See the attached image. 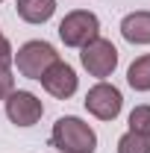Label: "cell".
<instances>
[{
  "mask_svg": "<svg viewBox=\"0 0 150 153\" xmlns=\"http://www.w3.org/2000/svg\"><path fill=\"white\" fill-rule=\"evenodd\" d=\"M127 82L135 91H150V53L132 59V65L127 68Z\"/></svg>",
  "mask_w": 150,
  "mask_h": 153,
  "instance_id": "30bf717a",
  "label": "cell"
},
{
  "mask_svg": "<svg viewBox=\"0 0 150 153\" xmlns=\"http://www.w3.org/2000/svg\"><path fill=\"white\" fill-rule=\"evenodd\" d=\"M97 36H100V18L94 12H88V9H74V12H68L59 21V38H62L65 47L79 50L82 44H88Z\"/></svg>",
  "mask_w": 150,
  "mask_h": 153,
  "instance_id": "3957f363",
  "label": "cell"
},
{
  "mask_svg": "<svg viewBox=\"0 0 150 153\" xmlns=\"http://www.w3.org/2000/svg\"><path fill=\"white\" fill-rule=\"evenodd\" d=\"M12 91H15V71L12 65H0V100H6Z\"/></svg>",
  "mask_w": 150,
  "mask_h": 153,
  "instance_id": "4fadbf2b",
  "label": "cell"
},
{
  "mask_svg": "<svg viewBox=\"0 0 150 153\" xmlns=\"http://www.w3.org/2000/svg\"><path fill=\"white\" fill-rule=\"evenodd\" d=\"M0 36H3V33H0Z\"/></svg>",
  "mask_w": 150,
  "mask_h": 153,
  "instance_id": "9a60e30c",
  "label": "cell"
},
{
  "mask_svg": "<svg viewBox=\"0 0 150 153\" xmlns=\"http://www.w3.org/2000/svg\"><path fill=\"white\" fill-rule=\"evenodd\" d=\"M0 3H3V0H0Z\"/></svg>",
  "mask_w": 150,
  "mask_h": 153,
  "instance_id": "2e32d148",
  "label": "cell"
},
{
  "mask_svg": "<svg viewBox=\"0 0 150 153\" xmlns=\"http://www.w3.org/2000/svg\"><path fill=\"white\" fill-rule=\"evenodd\" d=\"M15 12L27 24H47L56 12V0H15Z\"/></svg>",
  "mask_w": 150,
  "mask_h": 153,
  "instance_id": "9c48e42d",
  "label": "cell"
},
{
  "mask_svg": "<svg viewBox=\"0 0 150 153\" xmlns=\"http://www.w3.org/2000/svg\"><path fill=\"white\" fill-rule=\"evenodd\" d=\"M15 59V50H12V41L6 36H0V65H12Z\"/></svg>",
  "mask_w": 150,
  "mask_h": 153,
  "instance_id": "5bb4252c",
  "label": "cell"
},
{
  "mask_svg": "<svg viewBox=\"0 0 150 153\" xmlns=\"http://www.w3.org/2000/svg\"><path fill=\"white\" fill-rule=\"evenodd\" d=\"M50 147H56L62 153H94L97 150V133L82 118L62 115V118H56V124L50 130Z\"/></svg>",
  "mask_w": 150,
  "mask_h": 153,
  "instance_id": "6da1fadb",
  "label": "cell"
},
{
  "mask_svg": "<svg viewBox=\"0 0 150 153\" xmlns=\"http://www.w3.org/2000/svg\"><path fill=\"white\" fill-rule=\"evenodd\" d=\"M44 115V103L38 100V94L33 91H24V88H15L12 94L6 97V118L15 124V127H33L41 121Z\"/></svg>",
  "mask_w": 150,
  "mask_h": 153,
  "instance_id": "8992f818",
  "label": "cell"
},
{
  "mask_svg": "<svg viewBox=\"0 0 150 153\" xmlns=\"http://www.w3.org/2000/svg\"><path fill=\"white\" fill-rule=\"evenodd\" d=\"M118 153H150V138L127 130L118 138Z\"/></svg>",
  "mask_w": 150,
  "mask_h": 153,
  "instance_id": "8fae6325",
  "label": "cell"
},
{
  "mask_svg": "<svg viewBox=\"0 0 150 153\" xmlns=\"http://www.w3.org/2000/svg\"><path fill=\"white\" fill-rule=\"evenodd\" d=\"M121 36L130 44H150V9H138V12L124 15Z\"/></svg>",
  "mask_w": 150,
  "mask_h": 153,
  "instance_id": "ba28073f",
  "label": "cell"
},
{
  "mask_svg": "<svg viewBox=\"0 0 150 153\" xmlns=\"http://www.w3.org/2000/svg\"><path fill=\"white\" fill-rule=\"evenodd\" d=\"M53 62H59V50L50 41H41V38H33V41L21 44L15 50V59H12V65L18 68V74L27 76V79H41V74Z\"/></svg>",
  "mask_w": 150,
  "mask_h": 153,
  "instance_id": "7a4b0ae2",
  "label": "cell"
},
{
  "mask_svg": "<svg viewBox=\"0 0 150 153\" xmlns=\"http://www.w3.org/2000/svg\"><path fill=\"white\" fill-rule=\"evenodd\" d=\"M41 88L47 91L50 97H56V100H68V97L76 94V88H79V76H76V71L68 65V62H53L44 74H41Z\"/></svg>",
  "mask_w": 150,
  "mask_h": 153,
  "instance_id": "52a82bcc",
  "label": "cell"
},
{
  "mask_svg": "<svg viewBox=\"0 0 150 153\" xmlns=\"http://www.w3.org/2000/svg\"><path fill=\"white\" fill-rule=\"evenodd\" d=\"M79 62H82V68L88 71V76L106 79V76H112L115 68H118V47H115L109 38L97 36V38H91L88 44L79 47Z\"/></svg>",
  "mask_w": 150,
  "mask_h": 153,
  "instance_id": "277c9868",
  "label": "cell"
},
{
  "mask_svg": "<svg viewBox=\"0 0 150 153\" xmlns=\"http://www.w3.org/2000/svg\"><path fill=\"white\" fill-rule=\"evenodd\" d=\"M130 133L150 138V103H141V106H135L130 112Z\"/></svg>",
  "mask_w": 150,
  "mask_h": 153,
  "instance_id": "7c38bea8",
  "label": "cell"
},
{
  "mask_svg": "<svg viewBox=\"0 0 150 153\" xmlns=\"http://www.w3.org/2000/svg\"><path fill=\"white\" fill-rule=\"evenodd\" d=\"M82 103H85L88 115H94L97 121H115L121 115V109H124V94H121L118 85L100 79V82H94L91 88L85 91Z\"/></svg>",
  "mask_w": 150,
  "mask_h": 153,
  "instance_id": "5b68a950",
  "label": "cell"
}]
</instances>
